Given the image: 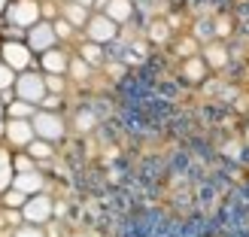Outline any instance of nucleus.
<instances>
[{"label": "nucleus", "instance_id": "1", "mask_svg": "<svg viewBox=\"0 0 249 237\" xmlns=\"http://www.w3.org/2000/svg\"><path fill=\"white\" fill-rule=\"evenodd\" d=\"M0 18L6 24H16V28L28 31L43 18V0H9V6L3 9Z\"/></svg>", "mask_w": 249, "mask_h": 237}, {"label": "nucleus", "instance_id": "2", "mask_svg": "<svg viewBox=\"0 0 249 237\" xmlns=\"http://www.w3.org/2000/svg\"><path fill=\"white\" fill-rule=\"evenodd\" d=\"M16 97H21V101H31V104H36L40 107V101L49 94V89H46V73L43 70H21L18 76H16Z\"/></svg>", "mask_w": 249, "mask_h": 237}, {"label": "nucleus", "instance_id": "3", "mask_svg": "<svg viewBox=\"0 0 249 237\" xmlns=\"http://www.w3.org/2000/svg\"><path fill=\"white\" fill-rule=\"evenodd\" d=\"M0 61H6L16 73H21L34 67L36 52L28 46V40H0Z\"/></svg>", "mask_w": 249, "mask_h": 237}, {"label": "nucleus", "instance_id": "4", "mask_svg": "<svg viewBox=\"0 0 249 237\" xmlns=\"http://www.w3.org/2000/svg\"><path fill=\"white\" fill-rule=\"evenodd\" d=\"M119 28H122V24H116L107 12H91V18H89V24H85L82 31H85V40L109 46V43L119 40Z\"/></svg>", "mask_w": 249, "mask_h": 237}, {"label": "nucleus", "instance_id": "5", "mask_svg": "<svg viewBox=\"0 0 249 237\" xmlns=\"http://www.w3.org/2000/svg\"><path fill=\"white\" fill-rule=\"evenodd\" d=\"M34 131L36 137H43V140L49 143H55L64 137V119H61L55 109H43V107H36V113H34Z\"/></svg>", "mask_w": 249, "mask_h": 237}, {"label": "nucleus", "instance_id": "6", "mask_svg": "<svg viewBox=\"0 0 249 237\" xmlns=\"http://www.w3.org/2000/svg\"><path fill=\"white\" fill-rule=\"evenodd\" d=\"M52 213H55V201L43 192L31 195L28 204L21 207V216H24V222H31V225H43V222L52 219Z\"/></svg>", "mask_w": 249, "mask_h": 237}, {"label": "nucleus", "instance_id": "7", "mask_svg": "<svg viewBox=\"0 0 249 237\" xmlns=\"http://www.w3.org/2000/svg\"><path fill=\"white\" fill-rule=\"evenodd\" d=\"M24 40H28V46L34 49L36 55L61 43V40H58V34H55V24L49 21V18H40V21L34 24V28H28V36H24Z\"/></svg>", "mask_w": 249, "mask_h": 237}, {"label": "nucleus", "instance_id": "8", "mask_svg": "<svg viewBox=\"0 0 249 237\" xmlns=\"http://www.w3.org/2000/svg\"><path fill=\"white\" fill-rule=\"evenodd\" d=\"M70 52L67 49H61V46H52V49H46V52L36 55V64H40L43 73H61V76H67V70H70Z\"/></svg>", "mask_w": 249, "mask_h": 237}, {"label": "nucleus", "instance_id": "9", "mask_svg": "<svg viewBox=\"0 0 249 237\" xmlns=\"http://www.w3.org/2000/svg\"><path fill=\"white\" fill-rule=\"evenodd\" d=\"M6 143L16 146V149H28V143L36 137L34 131V122L31 119H6Z\"/></svg>", "mask_w": 249, "mask_h": 237}, {"label": "nucleus", "instance_id": "10", "mask_svg": "<svg viewBox=\"0 0 249 237\" xmlns=\"http://www.w3.org/2000/svg\"><path fill=\"white\" fill-rule=\"evenodd\" d=\"M207 73H210V67H207L204 55H192V58L182 61V76H185V82H204Z\"/></svg>", "mask_w": 249, "mask_h": 237}, {"label": "nucleus", "instance_id": "11", "mask_svg": "<svg viewBox=\"0 0 249 237\" xmlns=\"http://www.w3.org/2000/svg\"><path fill=\"white\" fill-rule=\"evenodd\" d=\"M61 16H64L73 28H85V24H89V18H91V9L82 6V3H76V0H67V3L61 6Z\"/></svg>", "mask_w": 249, "mask_h": 237}, {"label": "nucleus", "instance_id": "12", "mask_svg": "<svg viewBox=\"0 0 249 237\" xmlns=\"http://www.w3.org/2000/svg\"><path fill=\"white\" fill-rule=\"evenodd\" d=\"M201 55H204V61H207L210 70H222V67L228 64V49L222 46V43H213V40H210V43L204 46Z\"/></svg>", "mask_w": 249, "mask_h": 237}, {"label": "nucleus", "instance_id": "13", "mask_svg": "<svg viewBox=\"0 0 249 237\" xmlns=\"http://www.w3.org/2000/svg\"><path fill=\"white\" fill-rule=\"evenodd\" d=\"M101 12H107L116 24H124V21H131V16H134V3H131V0H109Z\"/></svg>", "mask_w": 249, "mask_h": 237}, {"label": "nucleus", "instance_id": "14", "mask_svg": "<svg viewBox=\"0 0 249 237\" xmlns=\"http://www.w3.org/2000/svg\"><path fill=\"white\" fill-rule=\"evenodd\" d=\"M16 189H21L24 195H36V192H43V177L36 170H21V173H16Z\"/></svg>", "mask_w": 249, "mask_h": 237}, {"label": "nucleus", "instance_id": "15", "mask_svg": "<svg viewBox=\"0 0 249 237\" xmlns=\"http://www.w3.org/2000/svg\"><path fill=\"white\" fill-rule=\"evenodd\" d=\"M34 113H36V104L21 101V97L6 104V119H34Z\"/></svg>", "mask_w": 249, "mask_h": 237}, {"label": "nucleus", "instance_id": "16", "mask_svg": "<svg viewBox=\"0 0 249 237\" xmlns=\"http://www.w3.org/2000/svg\"><path fill=\"white\" fill-rule=\"evenodd\" d=\"M79 55L89 61L91 67H97V64H101V61L107 58V55H104V46H101V43H94V40H82V43H79Z\"/></svg>", "mask_w": 249, "mask_h": 237}, {"label": "nucleus", "instance_id": "17", "mask_svg": "<svg viewBox=\"0 0 249 237\" xmlns=\"http://www.w3.org/2000/svg\"><path fill=\"white\" fill-rule=\"evenodd\" d=\"M67 76H70V79H76V82H85V79L91 76V64H89V61H85L82 55H73V58H70V70H67Z\"/></svg>", "mask_w": 249, "mask_h": 237}, {"label": "nucleus", "instance_id": "18", "mask_svg": "<svg viewBox=\"0 0 249 237\" xmlns=\"http://www.w3.org/2000/svg\"><path fill=\"white\" fill-rule=\"evenodd\" d=\"M28 155L34 161H46V158H52V143L43 140V137H34V140L28 143Z\"/></svg>", "mask_w": 249, "mask_h": 237}, {"label": "nucleus", "instance_id": "19", "mask_svg": "<svg viewBox=\"0 0 249 237\" xmlns=\"http://www.w3.org/2000/svg\"><path fill=\"white\" fill-rule=\"evenodd\" d=\"M28 198H31V195H24L21 189H16V185H12V189H6V192H3V207L21 210L24 204H28Z\"/></svg>", "mask_w": 249, "mask_h": 237}, {"label": "nucleus", "instance_id": "20", "mask_svg": "<svg viewBox=\"0 0 249 237\" xmlns=\"http://www.w3.org/2000/svg\"><path fill=\"white\" fill-rule=\"evenodd\" d=\"M52 24H55V34H58V40H73V34H76L79 28H73V24L64 18V16H58V18H52Z\"/></svg>", "mask_w": 249, "mask_h": 237}, {"label": "nucleus", "instance_id": "21", "mask_svg": "<svg viewBox=\"0 0 249 237\" xmlns=\"http://www.w3.org/2000/svg\"><path fill=\"white\" fill-rule=\"evenodd\" d=\"M16 76L18 73L12 70L6 61H0V91H6V89H12V85H16Z\"/></svg>", "mask_w": 249, "mask_h": 237}, {"label": "nucleus", "instance_id": "22", "mask_svg": "<svg viewBox=\"0 0 249 237\" xmlns=\"http://www.w3.org/2000/svg\"><path fill=\"white\" fill-rule=\"evenodd\" d=\"M46 89L55 91V94H64V89H67V76H61V73H46Z\"/></svg>", "mask_w": 249, "mask_h": 237}, {"label": "nucleus", "instance_id": "23", "mask_svg": "<svg viewBox=\"0 0 249 237\" xmlns=\"http://www.w3.org/2000/svg\"><path fill=\"white\" fill-rule=\"evenodd\" d=\"M177 52L185 55V58H192L197 52V36H182V40L177 43Z\"/></svg>", "mask_w": 249, "mask_h": 237}, {"label": "nucleus", "instance_id": "24", "mask_svg": "<svg viewBox=\"0 0 249 237\" xmlns=\"http://www.w3.org/2000/svg\"><path fill=\"white\" fill-rule=\"evenodd\" d=\"M149 36H152V43H164L167 36H170V28H167L164 21H155L152 28H149Z\"/></svg>", "mask_w": 249, "mask_h": 237}, {"label": "nucleus", "instance_id": "25", "mask_svg": "<svg viewBox=\"0 0 249 237\" xmlns=\"http://www.w3.org/2000/svg\"><path fill=\"white\" fill-rule=\"evenodd\" d=\"M12 182H16V167L6 164V167H0V192H6L12 189Z\"/></svg>", "mask_w": 249, "mask_h": 237}, {"label": "nucleus", "instance_id": "26", "mask_svg": "<svg viewBox=\"0 0 249 237\" xmlns=\"http://www.w3.org/2000/svg\"><path fill=\"white\" fill-rule=\"evenodd\" d=\"M61 104H64V94H55V91H49L43 101H40V107H43V109H55V113L61 109Z\"/></svg>", "mask_w": 249, "mask_h": 237}, {"label": "nucleus", "instance_id": "27", "mask_svg": "<svg viewBox=\"0 0 249 237\" xmlns=\"http://www.w3.org/2000/svg\"><path fill=\"white\" fill-rule=\"evenodd\" d=\"M12 167H16V173L34 170V158H31V155H16V158H12Z\"/></svg>", "mask_w": 249, "mask_h": 237}, {"label": "nucleus", "instance_id": "28", "mask_svg": "<svg viewBox=\"0 0 249 237\" xmlns=\"http://www.w3.org/2000/svg\"><path fill=\"white\" fill-rule=\"evenodd\" d=\"M76 128H79V131L94 128V116H91V113H79V116H76Z\"/></svg>", "mask_w": 249, "mask_h": 237}, {"label": "nucleus", "instance_id": "29", "mask_svg": "<svg viewBox=\"0 0 249 237\" xmlns=\"http://www.w3.org/2000/svg\"><path fill=\"white\" fill-rule=\"evenodd\" d=\"M3 210H6V222H9V225H18V222H24L21 210H12V207H3Z\"/></svg>", "mask_w": 249, "mask_h": 237}, {"label": "nucleus", "instance_id": "30", "mask_svg": "<svg viewBox=\"0 0 249 237\" xmlns=\"http://www.w3.org/2000/svg\"><path fill=\"white\" fill-rule=\"evenodd\" d=\"M16 237H46V234H43L40 228H31V222H28V228H18Z\"/></svg>", "mask_w": 249, "mask_h": 237}, {"label": "nucleus", "instance_id": "31", "mask_svg": "<svg viewBox=\"0 0 249 237\" xmlns=\"http://www.w3.org/2000/svg\"><path fill=\"white\" fill-rule=\"evenodd\" d=\"M43 18H58V9H55V3H49V0H43Z\"/></svg>", "mask_w": 249, "mask_h": 237}, {"label": "nucleus", "instance_id": "32", "mask_svg": "<svg viewBox=\"0 0 249 237\" xmlns=\"http://www.w3.org/2000/svg\"><path fill=\"white\" fill-rule=\"evenodd\" d=\"M213 28H216V34H222V36H225V34L231 31V24H228V18H219V21L213 24Z\"/></svg>", "mask_w": 249, "mask_h": 237}, {"label": "nucleus", "instance_id": "33", "mask_svg": "<svg viewBox=\"0 0 249 237\" xmlns=\"http://www.w3.org/2000/svg\"><path fill=\"white\" fill-rule=\"evenodd\" d=\"M6 164H12V155L6 146H0V167H6Z\"/></svg>", "mask_w": 249, "mask_h": 237}, {"label": "nucleus", "instance_id": "34", "mask_svg": "<svg viewBox=\"0 0 249 237\" xmlns=\"http://www.w3.org/2000/svg\"><path fill=\"white\" fill-rule=\"evenodd\" d=\"M107 3H109V0H94V12H101V9H104Z\"/></svg>", "mask_w": 249, "mask_h": 237}, {"label": "nucleus", "instance_id": "35", "mask_svg": "<svg viewBox=\"0 0 249 237\" xmlns=\"http://www.w3.org/2000/svg\"><path fill=\"white\" fill-rule=\"evenodd\" d=\"M76 3H82V6H89V9H94V0H76Z\"/></svg>", "mask_w": 249, "mask_h": 237}, {"label": "nucleus", "instance_id": "36", "mask_svg": "<svg viewBox=\"0 0 249 237\" xmlns=\"http://www.w3.org/2000/svg\"><path fill=\"white\" fill-rule=\"evenodd\" d=\"M6 134V119H0V137Z\"/></svg>", "mask_w": 249, "mask_h": 237}, {"label": "nucleus", "instance_id": "37", "mask_svg": "<svg viewBox=\"0 0 249 237\" xmlns=\"http://www.w3.org/2000/svg\"><path fill=\"white\" fill-rule=\"evenodd\" d=\"M9 6V0H0V16H3V9Z\"/></svg>", "mask_w": 249, "mask_h": 237}, {"label": "nucleus", "instance_id": "38", "mask_svg": "<svg viewBox=\"0 0 249 237\" xmlns=\"http://www.w3.org/2000/svg\"><path fill=\"white\" fill-rule=\"evenodd\" d=\"M0 207H3V201H0Z\"/></svg>", "mask_w": 249, "mask_h": 237}]
</instances>
